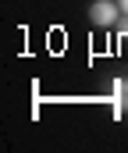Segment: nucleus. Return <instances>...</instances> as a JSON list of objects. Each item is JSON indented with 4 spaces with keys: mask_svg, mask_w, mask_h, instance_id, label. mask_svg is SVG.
Masks as SVG:
<instances>
[{
    "mask_svg": "<svg viewBox=\"0 0 128 153\" xmlns=\"http://www.w3.org/2000/svg\"><path fill=\"white\" fill-rule=\"evenodd\" d=\"M121 11H125V14H128V0H121Z\"/></svg>",
    "mask_w": 128,
    "mask_h": 153,
    "instance_id": "nucleus-3",
    "label": "nucleus"
},
{
    "mask_svg": "<svg viewBox=\"0 0 128 153\" xmlns=\"http://www.w3.org/2000/svg\"><path fill=\"white\" fill-rule=\"evenodd\" d=\"M118 18V4H110V0H96L92 4V22L96 25H110Z\"/></svg>",
    "mask_w": 128,
    "mask_h": 153,
    "instance_id": "nucleus-1",
    "label": "nucleus"
},
{
    "mask_svg": "<svg viewBox=\"0 0 128 153\" xmlns=\"http://www.w3.org/2000/svg\"><path fill=\"white\" fill-rule=\"evenodd\" d=\"M125 96H128V85L118 78V82H114V114H118V117L128 111V100H125Z\"/></svg>",
    "mask_w": 128,
    "mask_h": 153,
    "instance_id": "nucleus-2",
    "label": "nucleus"
}]
</instances>
